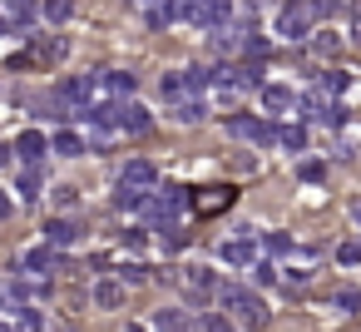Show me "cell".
<instances>
[{"mask_svg": "<svg viewBox=\"0 0 361 332\" xmlns=\"http://www.w3.org/2000/svg\"><path fill=\"white\" fill-rule=\"evenodd\" d=\"M198 327H208V332H223V327H228V317H223V312H208V317H198Z\"/></svg>", "mask_w": 361, "mask_h": 332, "instance_id": "cell-33", "label": "cell"}, {"mask_svg": "<svg viewBox=\"0 0 361 332\" xmlns=\"http://www.w3.org/2000/svg\"><path fill=\"white\" fill-rule=\"evenodd\" d=\"M119 302H124V287L119 283H109V278L94 283V307H119Z\"/></svg>", "mask_w": 361, "mask_h": 332, "instance_id": "cell-21", "label": "cell"}, {"mask_svg": "<svg viewBox=\"0 0 361 332\" xmlns=\"http://www.w3.org/2000/svg\"><path fill=\"white\" fill-rule=\"evenodd\" d=\"M356 223H361V203H356Z\"/></svg>", "mask_w": 361, "mask_h": 332, "instance_id": "cell-40", "label": "cell"}, {"mask_svg": "<svg viewBox=\"0 0 361 332\" xmlns=\"http://www.w3.org/2000/svg\"><path fill=\"white\" fill-rule=\"evenodd\" d=\"M94 80H99L104 95H134V85H139L129 70H104V75H94Z\"/></svg>", "mask_w": 361, "mask_h": 332, "instance_id": "cell-14", "label": "cell"}, {"mask_svg": "<svg viewBox=\"0 0 361 332\" xmlns=\"http://www.w3.org/2000/svg\"><path fill=\"white\" fill-rule=\"evenodd\" d=\"M94 90H99V80H94V75H70V80H60V85H55V100H60V105L85 109V105L94 100Z\"/></svg>", "mask_w": 361, "mask_h": 332, "instance_id": "cell-3", "label": "cell"}, {"mask_svg": "<svg viewBox=\"0 0 361 332\" xmlns=\"http://www.w3.org/2000/svg\"><path fill=\"white\" fill-rule=\"evenodd\" d=\"M70 11H75L70 0H50V6H45V16H50L55 25H65V20H70Z\"/></svg>", "mask_w": 361, "mask_h": 332, "instance_id": "cell-30", "label": "cell"}, {"mask_svg": "<svg viewBox=\"0 0 361 332\" xmlns=\"http://www.w3.org/2000/svg\"><path fill=\"white\" fill-rule=\"evenodd\" d=\"M277 144H282L287 154H302V149H307V129H302V124H282V129H277Z\"/></svg>", "mask_w": 361, "mask_h": 332, "instance_id": "cell-19", "label": "cell"}, {"mask_svg": "<svg viewBox=\"0 0 361 332\" xmlns=\"http://www.w3.org/2000/svg\"><path fill=\"white\" fill-rule=\"evenodd\" d=\"M331 302H336V312H361V292H356V287H341Z\"/></svg>", "mask_w": 361, "mask_h": 332, "instance_id": "cell-26", "label": "cell"}, {"mask_svg": "<svg viewBox=\"0 0 361 332\" xmlns=\"http://www.w3.org/2000/svg\"><path fill=\"white\" fill-rule=\"evenodd\" d=\"M262 248H267V253H277V258H282V253H292V248H297V243H292V238H287V233H267V243H262Z\"/></svg>", "mask_w": 361, "mask_h": 332, "instance_id": "cell-28", "label": "cell"}, {"mask_svg": "<svg viewBox=\"0 0 361 332\" xmlns=\"http://www.w3.org/2000/svg\"><path fill=\"white\" fill-rule=\"evenodd\" d=\"M50 149H55V154H65V159H80V154H90V144H85L75 129H60V134L50 139Z\"/></svg>", "mask_w": 361, "mask_h": 332, "instance_id": "cell-17", "label": "cell"}, {"mask_svg": "<svg viewBox=\"0 0 361 332\" xmlns=\"http://www.w3.org/2000/svg\"><path fill=\"white\" fill-rule=\"evenodd\" d=\"M238 198V189H228V184H218V189H203V194H193L188 203L198 208V213H223L228 203Z\"/></svg>", "mask_w": 361, "mask_h": 332, "instance_id": "cell-9", "label": "cell"}, {"mask_svg": "<svg viewBox=\"0 0 361 332\" xmlns=\"http://www.w3.org/2000/svg\"><path fill=\"white\" fill-rule=\"evenodd\" d=\"M228 134H233V139H247V144H272V139H277V129L262 124L257 114H233V119H228Z\"/></svg>", "mask_w": 361, "mask_h": 332, "instance_id": "cell-4", "label": "cell"}, {"mask_svg": "<svg viewBox=\"0 0 361 332\" xmlns=\"http://www.w3.org/2000/svg\"><path fill=\"white\" fill-rule=\"evenodd\" d=\"M351 40H356V45H361V6H356V11H351Z\"/></svg>", "mask_w": 361, "mask_h": 332, "instance_id": "cell-36", "label": "cell"}, {"mask_svg": "<svg viewBox=\"0 0 361 332\" xmlns=\"http://www.w3.org/2000/svg\"><path fill=\"white\" fill-rule=\"evenodd\" d=\"M183 287H188V302H193V307H203L208 297H218L213 268H188V273H183Z\"/></svg>", "mask_w": 361, "mask_h": 332, "instance_id": "cell-6", "label": "cell"}, {"mask_svg": "<svg viewBox=\"0 0 361 332\" xmlns=\"http://www.w3.org/2000/svg\"><path fill=\"white\" fill-rule=\"evenodd\" d=\"M149 278V268H139V263H124V283H144Z\"/></svg>", "mask_w": 361, "mask_h": 332, "instance_id": "cell-34", "label": "cell"}, {"mask_svg": "<svg viewBox=\"0 0 361 332\" xmlns=\"http://www.w3.org/2000/svg\"><path fill=\"white\" fill-rule=\"evenodd\" d=\"M297 179H302V184H322V179H326V164H322V159H302V164H297Z\"/></svg>", "mask_w": 361, "mask_h": 332, "instance_id": "cell-23", "label": "cell"}, {"mask_svg": "<svg viewBox=\"0 0 361 332\" xmlns=\"http://www.w3.org/2000/svg\"><path fill=\"white\" fill-rule=\"evenodd\" d=\"M252 273H257V283H277V268L272 263H252Z\"/></svg>", "mask_w": 361, "mask_h": 332, "instance_id": "cell-35", "label": "cell"}, {"mask_svg": "<svg viewBox=\"0 0 361 332\" xmlns=\"http://www.w3.org/2000/svg\"><path fill=\"white\" fill-rule=\"evenodd\" d=\"M11 159H16V144H0V169H6Z\"/></svg>", "mask_w": 361, "mask_h": 332, "instance_id": "cell-37", "label": "cell"}, {"mask_svg": "<svg viewBox=\"0 0 361 332\" xmlns=\"http://www.w3.org/2000/svg\"><path fill=\"white\" fill-rule=\"evenodd\" d=\"M11 30H16V25H11V20H6V16H0V35H11Z\"/></svg>", "mask_w": 361, "mask_h": 332, "instance_id": "cell-39", "label": "cell"}, {"mask_svg": "<svg viewBox=\"0 0 361 332\" xmlns=\"http://www.w3.org/2000/svg\"><path fill=\"white\" fill-rule=\"evenodd\" d=\"M247 6H257V0H247Z\"/></svg>", "mask_w": 361, "mask_h": 332, "instance_id": "cell-41", "label": "cell"}, {"mask_svg": "<svg viewBox=\"0 0 361 332\" xmlns=\"http://www.w3.org/2000/svg\"><path fill=\"white\" fill-rule=\"evenodd\" d=\"M322 90H326V95H336V90H346V75H341V70H331V75H322Z\"/></svg>", "mask_w": 361, "mask_h": 332, "instance_id": "cell-32", "label": "cell"}, {"mask_svg": "<svg viewBox=\"0 0 361 332\" xmlns=\"http://www.w3.org/2000/svg\"><path fill=\"white\" fill-rule=\"evenodd\" d=\"M45 238L65 248V243H80V228H75L70 218H55V223H45Z\"/></svg>", "mask_w": 361, "mask_h": 332, "instance_id": "cell-20", "label": "cell"}, {"mask_svg": "<svg viewBox=\"0 0 361 332\" xmlns=\"http://www.w3.org/2000/svg\"><path fill=\"white\" fill-rule=\"evenodd\" d=\"M16 189H20V198H25V203H35V198H40V174H35V164L20 174V184H16Z\"/></svg>", "mask_w": 361, "mask_h": 332, "instance_id": "cell-24", "label": "cell"}, {"mask_svg": "<svg viewBox=\"0 0 361 332\" xmlns=\"http://www.w3.org/2000/svg\"><path fill=\"white\" fill-rule=\"evenodd\" d=\"M159 90H164V100H169V105H178V100L188 95V85H183V70H173V75H164V80H159Z\"/></svg>", "mask_w": 361, "mask_h": 332, "instance_id": "cell-22", "label": "cell"}, {"mask_svg": "<svg viewBox=\"0 0 361 332\" xmlns=\"http://www.w3.org/2000/svg\"><path fill=\"white\" fill-rule=\"evenodd\" d=\"M218 302L228 307L233 322H247V327H262V322H267L262 297H257L252 287H243V283H218Z\"/></svg>", "mask_w": 361, "mask_h": 332, "instance_id": "cell-1", "label": "cell"}, {"mask_svg": "<svg viewBox=\"0 0 361 332\" xmlns=\"http://www.w3.org/2000/svg\"><path fill=\"white\" fill-rule=\"evenodd\" d=\"M233 20V0H203V11H198V30H218Z\"/></svg>", "mask_w": 361, "mask_h": 332, "instance_id": "cell-11", "label": "cell"}, {"mask_svg": "<svg viewBox=\"0 0 361 332\" xmlns=\"http://www.w3.org/2000/svg\"><path fill=\"white\" fill-rule=\"evenodd\" d=\"M213 80H218V70H213V65H188V70H183V85H188V95H203Z\"/></svg>", "mask_w": 361, "mask_h": 332, "instance_id": "cell-18", "label": "cell"}, {"mask_svg": "<svg viewBox=\"0 0 361 332\" xmlns=\"http://www.w3.org/2000/svg\"><path fill=\"white\" fill-rule=\"evenodd\" d=\"M6 11H11V20H16V30H35V20H40V11H35V0H6Z\"/></svg>", "mask_w": 361, "mask_h": 332, "instance_id": "cell-16", "label": "cell"}, {"mask_svg": "<svg viewBox=\"0 0 361 332\" xmlns=\"http://www.w3.org/2000/svg\"><path fill=\"white\" fill-rule=\"evenodd\" d=\"M119 184H129V189H154V184H159V169H154L149 159H129L124 174H119Z\"/></svg>", "mask_w": 361, "mask_h": 332, "instance_id": "cell-10", "label": "cell"}, {"mask_svg": "<svg viewBox=\"0 0 361 332\" xmlns=\"http://www.w3.org/2000/svg\"><path fill=\"white\" fill-rule=\"evenodd\" d=\"M173 119H178V124H203V119H208V105H203L198 95H183V100L173 105Z\"/></svg>", "mask_w": 361, "mask_h": 332, "instance_id": "cell-15", "label": "cell"}, {"mask_svg": "<svg viewBox=\"0 0 361 332\" xmlns=\"http://www.w3.org/2000/svg\"><path fill=\"white\" fill-rule=\"evenodd\" d=\"M262 105H267L272 114H292V109H297V95H292L287 85H262Z\"/></svg>", "mask_w": 361, "mask_h": 332, "instance_id": "cell-13", "label": "cell"}, {"mask_svg": "<svg viewBox=\"0 0 361 332\" xmlns=\"http://www.w3.org/2000/svg\"><path fill=\"white\" fill-rule=\"evenodd\" d=\"M317 25V11H312V0H287L282 16H277V35L282 40H307Z\"/></svg>", "mask_w": 361, "mask_h": 332, "instance_id": "cell-2", "label": "cell"}, {"mask_svg": "<svg viewBox=\"0 0 361 332\" xmlns=\"http://www.w3.org/2000/svg\"><path fill=\"white\" fill-rule=\"evenodd\" d=\"M312 50H317V55H336V50H341V40H336L331 30H322V35H312Z\"/></svg>", "mask_w": 361, "mask_h": 332, "instance_id": "cell-27", "label": "cell"}, {"mask_svg": "<svg viewBox=\"0 0 361 332\" xmlns=\"http://www.w3.org/2000/svg\"><path fill=\"white\" fill-rule=\"evenodd\" d=\"M16 154H20L25 164H40V159L50 154V139H45V134H35V129H25V134L16 139Z\"/></svg>", "mask_w": 361, "mask_h": 332, "instance_id": "cell-12", "label": "cell"}, {"mask_svg": "<svg viewBox=\"0 0 361 332\" xmlns=\"http://www.w3.org/2000/svg\"><path fill=\"white\" fill-rule=\"evenodd\" d=\"M149 322H154V327H188L193 317H188V312H178V307H164V312H154Z\"/></svg>", "mask_w": 361, "mask_h": 332, "instance_id": "cell-25", "label": "cell"}, {"mask_svg": "<svg viewBox=\"0 0 361 332\" xmlns=\"http://www.w3.org/2000/svg\"><path fill=\"white\" fill-rule=\"evenodd\" d=\"M55 268H65V258H60V243H50V238H45V248H30L20 258V273H55Z\"/></svg>", "mask_w": 361, "mask_h": 332, "instance_id": "cell-7", "label": "cell"}, {"mask_svg": "<svg viewBox=\"0 0 361 332\" xmlns=\"http://www.w3.org/2000/svg\"><path fill=\"white\" fill-rule=\"evenodd\" d=\"M257 253H262V243H257V238H247V233H243V238H228V243L218 248V258H223L228 268H252V263H257Z\"/></svg>", "mask_w": 361, "mask_h": 332, "instance_id": "cell-5", "label": "cell"}, {"mask_svg": "<svg viewBox=\"0 0 361 332\" xmlns=\"http://www.w3.org/2000/svg\"><path fill=\"white\" fill-rule=\"evenodd\" d=\"M336 263H341V268H356V263H361V243H341V248H336Z\"/></svg>", "mask_w": 361, "mask_h": 332, "instance_id": "cell-29", "label": "cell"}, {"mask_svg": "<svg viewBox=\"0 0 361 332\" xmlns=\"http://www.w3.org/2000/svg\"><path fill=\"white\" fill-rule=\"evenodd\" d=\"M16 327H40V312H35L30 302H20V307H16Z\"/></svg>", "mask_w": 361, "mask_h": 332, "instance_id": "cell-31", "label": "cell"}, {"mask_svg": "<svg viewBox=\"0 0 361 332\" xmlns=\"http://www.w3.org/2000/svg\"><path fill=\"white\" fill-rule=\"evenodd\" d=\"M119 129H124V134H149V129H154V114H149L144 105L124 100V105H119Z\"/></svg>", "mask_w": 361, "mask_h": 332, "instance_id": "cell-8", "label": "cell"}, {"mask_svg": "<svg viewBox=\"0 0 361 332\" xmlns=\"http://www.w3.org/2000/svg\"><path fill=\"white\" fill-rule=\"evenodd\" d=\"M6 218H11V198H6V194H0V223H6Z\"/></svg>", "mask_w": 361, "mask_h": 332, "instance_id": "cell-38", "label": "cell"}]
</instances>
